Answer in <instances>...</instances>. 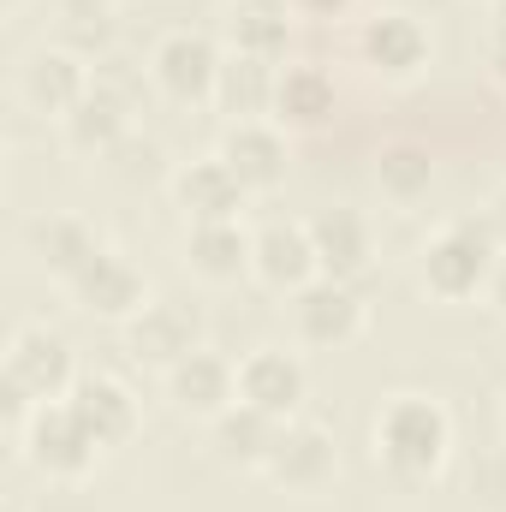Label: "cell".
Listing matches in <instances>:
<instances>
[{
  "label": "cell",
  "instance_id": "7",
  "mask_svg": "<svg viewBox=\"0 0 506 512\" xmlns=\"http://www.w3.org/2000/svg\"><path fill=\"white\" fill-rule=\"evenodd\" d=\"M6 382L24 387L36 405H42V399H66L72 382H78V370H72V346H66L54 328L24 322V328L12 334V346H6Z\"/></svg>",
  "mask_w": 506,
  "mask_h": 512
},
{
  "label": "cell",
  "instance_id": "18",
  "mask_svg": "<svg viewBox=\"0 0 506 512\" xmlns=\"http://www.w3.org/2000/svg\"><path fill=\"white\" fill-rule=\"evenodd\" d=\"M24 239H30L36 262H42L48 274H60L66 286H72V280H78L96 256L108 251V245H102V233H96L84 215H36Z\"/></svg>",
  "mask_w": 506,
  "mask_h": 512
},
{
  "label": "cell",
  "instance_id": "26",
  "mask_svg": "<svg viewBox=\"0 0 506 512\" xmlns=\"http://www.w3.org/2000/svg\"><path fill=\"white\" fill-rule=\"evenodd\" d=\"M429 179H435V161H429L423 143H387V149L376 155V185L387 191V197H399V203L423 197Z\"/></svg>",
  "mask_w": 506,
  "mask_h": 512
},
{
  "label": "cell",
  "instance_id": "9",
  "mask_svg": "<svg viewBox=\"0 0 506 512\" xmlns=\"http://www.w3.org/2000/svg\"><path fill=\"white\" fill-rule=\"evenodd\" d=\"M90 84H96V72H90V60L78 54V48H66V42H54V48H36L30 60H24V72H18V90H24V102L36 108V114H54V120H66L84 96H90Z\"/></svg>",
  "mask_w": 506,
  "mask_h": 512
},
{
  "label": "cell",
  "instance_id": "21",
  "mask_svg": "<svg viewBox=\"0 0 506 512\" xmlns=\"http://www.w3.org/2000/svg\"><path fill=\"white\" fill-rule=\"evenodd\" d=\"M185 262H191V274L227 286V280L251 274V233H245L239 221H191V233H185Z\"/></svg>",
  "mask_w": 506,
  "mask_h": 512
},
{
  "label": "cell",
  "instance_id": "17",
  "mask_svg": "<svg viewBox=\"0 0 506 512\" xmlns=\"http://www.w3.org/2000/svg\"><path fill=\"white\" fill-rule=\"evenodd\" d=\"M304 227H310V245H316V262H322L328 280L358 286L370 274V227H364V215H352V209H316Z\"/></svg>",
  "mask_w": 506,
  "mask_h": 512
},
{
  "label": "cell",
  "instance_id": "16",
  "mask_svg": "<svg viewBox=\"0 0 506 512\" xmlns=\"http://www.w3.org/2000/svg\"><path fill=\"white\" fill-rule=\"evenodd\" d=\"M72 298L90 310V316H108V322H131L143 304H149V286L143 274L131 268L120 251H102L78 280H72Z\"/></svg>",
  "mask_w": 506,
  "mask_h": 512
},
{
  "label": "cell",
  "instance_id": "24",
  "mask_svg": "<svg viewBox=\"0 0 506 512\" xmlns=\"http://www.w3.org/2000/svg\"><path fill=\"white\" fill-rule=\"evenodd\" d=\"M274 60H256V54H227L221 60V78H215V102L233 114V120H256L274 108Z\"/></svg>",
  "mask_w": 506,
  "mask_h": 512
},
{
  "label": "cell",
  "instance_id": "22",
  "mask_svg": "<svg viewBox=\"0 0 506 512\" xmlns=\"http://www.w3.org/2000/svg\"><path fill=\"white\" fill-rule=\"evenodd\" d=\"M292 6L286 0H233L227 6V42L233 54H256V60H280L286 36H292Z\"/></svg>",
  "mask_w": 506,
  "mask_h": 512
},
{
  "label": "cell",
  "instance_id": "28",
  "mask_svg": "<svg viewBox=\"0 0 506 512\" xmlns=\"http://www.w3.org/2000/svg\"><path fill=\"white\" fill-rule=\"evenodd\" d=\"M286 6H292V12H316V18H340L352 0H286Z\"/></svg>",
  "mask_w": 506,
  "mask_h": 512
},
{
  "label": "cell",
  "instance_id": "27",
  "mask_svg": "<svg viewBox=\"0 0 506 512\" xmlns=\"http://www.w3.org/2000/svg\"><path fill=\"white\" fill-rule=\"evenodd\" d=\"M483 221H489V233H495V245L506 251V185L489 197V209H483Z\"/></svg>",
  "mask_w": 506,
  "mask_h": 512
},
{
  "label": "cell",
  "instance_id": "3",
  "mask_svg": "<svg viewBox=\"0 0 506 512\" xmlns=\"http://www.w3.org/2000/svg\"><path fill=\"white\" fill-rule=\"evenodd\" d=\"M24 459L42 471V477H90V465L102 459V441L84 429V417L66 405V399H42L30 417H24Z\"/></svg>",
  "mask_w": 506,
  "mask_h": 512
},
{
  "label": "cell",
  "instance_id": "25",
  "mask_svg": "<svg viewBox=\"0 0 506 512\" xmlns=\"http://www.w3.org/2000/svg\"><path fill=\"white\" fill-rule=\"evenodd\" d=\"M334 114V84L322 66H286L274 84V120L280 126H322Z\"/></svg>",
  "mask_w": 506,
  "mask_h": 512
},
{
  "label": "cell",
  "instance_id": "14",
  "mask_svg": "<svg viewBox=\"0 0 506 512\" xmlns=\"http://www.w3.org/2000/svg\"><path fill=\"white\" fill-rule=\"evenodd\" d=\"M66 405L84 417V429L102 441V447H120L137 435V399H131V387L120 376H108V370H84L72 393H66Z\"/></svg>",
  "mask_w": 506,
  "mask_h": 512
},
{
  "label": "cell",
  "instance_id": "31",
  "mask_svg": "<svg viewBox=\"0 0 506 512\" xmlns=\"http://www.w3.org/2000/svg\"><path fill=\"white\" fill-rule=\"evenodd\" d=\"M495 24H506V0H495Z\"/></svg>",
  "mask_w": 506,
  "mask_h": 512
},
{
  "label": "cell",
  "instance_id": "6",
  "mask_svg": "<svg viewBox=\"0 0 506 512\" xmlns=\"http://www.w3.org/2000/svg\"><path fill=\"white\" fill-rule=\"evenodd\" d=\"M126 352L137 364H155V370H173L185 364L191 352H203V316L179 298H149L137 316L126 322Z\"/></svg>",
  "mask_w": 506,
  "mask_h": 512
},
{
  "label": "cell",
  "instance_id": "4",
  "mask_svg": "<svg viewBox=\"0 0 506 512\" xmlns=\"http://www.w3.org/2000/svg\"><path fill=\"white\" fill-rule=\"evenodd\" d=\"M334 465H340V453H334V429L328 423H316V417H286L280 429H274V447H268V459H262V477L274 483V489H322L328 477H334Z\"/></svg>",
  "mask_w": 506,
  "mask_h": 512
},
{
  "label": "cell",
  "instance_id": "8",
  "mask_svg": "<svg viewBox=\"0 0 506 512\" xmlns=\"http://www.w3.org/2000/svg\"><path fill=\"white\" fill-rule=\"evenodd\" d=\"M292 322H298V340L340 352L364 334V298H358V286L316 274L304 292H292Z\"/></svg>",
  "mask_w": 506,
  "mask_h": 512
},
{
  "label": "cell",
  "instance_id": "11",
  "mask_svg": "<svg viewBox=\"0 0 506 512\" xmlns=\"http://www.w3.org/2000/svg\"><path fill=\"white\" fill-rule=\"evenodd\" d=\"M131 126V90L120 72H96V84H90V96L60 120L66 131V143L78 149V155H108Z\"/></svg>",
  "mask_w": 506,
  "mask_h": 512
},
{
  "label": "cell",
  "instance_id": "13",
  "mask_svg": "<svg viewBox=\"0 0 506 512\" xmlns=\"http://www.w3.org/2000/svg\"><path fill=\"white\" fill-rule=\"evenodd\" d=\"M245 197H251L245 179H239L221 155H203V161H191V167L173 173V203H179L191 221H239Z\"/></svg>",
  "mask_w": 506,
  "mask_h": 512
},
{
  "label": "cell",
  "instance_id": "5",
  "mask_svg": "<svg viewBox=\"0 0 506 512\" xmlns=\"http://www.w3.org/2000/svg\"><path fill=\"white\" fill-rule=\"evenodd\" d=\"M221 48L203 30H167L149 48V78L161 96L173 102H215V78H221Z\"/></svg>",
  "mask_w": 506,
  "mask_h": 512
},
{
  "label": "cell",
  "instance_id": "32",
  "mask_svg": "<svg viewBox=\"0 0 506 512\" xmlns=\"http://www.w3.org/2000/svg\"><path fill=\"white\" fill-rule=\"evenodd\" d=\"M501 417H506V399H501Z\"/></svg>",
  "mask_w": 506,
  "mask_h": 512
},
{
  "label": "cell",
  "instance_id": "30",
  "mask_svg": "<svg viewBox=\"0 0 506 512\" xmlns=\"http://www.w3.org/2000/svg\"><path fill=\"white\" fill-rule=\"evenodd\" d=\"M489 66L506 78V24H489Z\"/></svg>",
  "mask_w": 506,
  "mask_h": 512
},
{
  "label": "cell",
  "instance_id": "23",
  "mask_svg": "<svg viewBox=\"0 0 506 512\" xmlns=\"http://www.w3.org/2000/svg\"><path fill=\"white\" fill-rule=\"evenodd\" d=\"M274 429H280V417H268V411H256L245 399H233V405L209 423V441H215V453H221L227 465H256V471H262V459H268V447H274Z\"/></svg>",
  "mask_w": 506,
  "mask_h": 512
},
{
  "label": "cell",
  "instance_id": "1",
  "mask_svg": "<svg viewBox=\"0 0 506 512\" xmlns=\"http://www.w3.org/2000/svg\"><path fill=\"white\" fill-rule=\"evenodd\" d=\"M376 459L393 477H435L453 447V417L429 393H393L376 411Z\"/></svg>",
  "mask_w": 506,
  "mask_h": 512
},
{
  "label": "cell",
  "instance_id": "15",
  "mask_svg": "<svg viewBox=\"0 0 506 512\" xmlns=\"http://www.w3.org/2000/svg\"><path fill=\"white\" fill-rule=\"evenodd\" d=\"M167 399H173L185 417L215 423V417L239 399V370H233L227 358H215V352H191L185 364L167 370Z\"/></svg>",
  "mask_w": 506,
  "mask_h": 512
},
{
  "label": "cell",
  "instance_id": "12",
  "mask_svg": "<svg viewBox=\"0 0 506 512\" xmlns=\"http://www.w3.org/2000/svg\"><path fill=\"white\" fill-rule=\"evenodd\" d=\"M304 364L292 358V352H280V346H256L251 358L239 364V399L256 405V411H268V417H298V405H304Z\"/></svg>",
  "mask_w": 506,
  "mask_h": 512
},
{
  "label": "cell",
  "instance_id": "2",
  "mask_svg": "<svg viewBox=\"0 0 506 512\" xmlns=\"http://www.w3.org/2000/svg\"><path fill=\"white\" fill-rule=\"evenodd\" d=\"M495 262H501V245H495L489 221L459 215V221H447L441 233H429V245L417 251V274H423V286H429L435 298L459 304V298H477V292L489 286Z\"/></svg>",
  "mask_w": 506,
  "mask_h": 512
},
{
  "label": "cell",
  "instance_id": "29",
  "mask_svg": "<svg viewBox=\"0 0 506 512\" xmlns=\"http://www.w3.org/2000/svg\"><path fill=\"white\" fill-rule=\"evenodd\" d=\"M483 292H489V304H495V316H506V256L495 262V274H489V286H483Z\"/></svg>",
  "mask_w": 506,
  "mask_h": 512
},
{
  "label": "cell",
  "instance_id": "10",
  "mask_svg": "<svg viewBox=\"0 0 506 512\" xmlns=\"http://www.w3.org/2000/svg\"><path fill=\"white\" fill-rule=\"evenodd\" d=\"M251 274L268 292H304L322 274L316 245H310V227L304 221H268L251 239Z\"/></svg>",
  "mask_w": 506,
  "mask_h": 512
},
{
  "label": "cell",
  "instance_id": "19",
  "mask_svg": "<svg viewBox=\"0 0 506 512\" xmlns=\"http://www.w3.org/2000/svg\"><path fill=\"white\" fill-rule=\"evenodd\" d=\"M358 54L387 78H411L429 60V30L411 12H370L358 30Z\"/></svg>",
  "mask_w": 506,
  "mask_h": 512
},
{
  "label": "cell",
  "instance_id": "20",
  "mask_svg": "<svg viewBox=\"0 0 506 512\" xmlns=\"http://www.w3.org/2000/svg\"><path fill=\"white\" fill-rule=\"evenodd\" d=\"M215 155L245 179V191H268V185L286 179V137L268 126V120H233V126L221 131V149Z\"/></svg>",
  "mask_w": 506,
  "mask_h": 512
}]
</instances>
